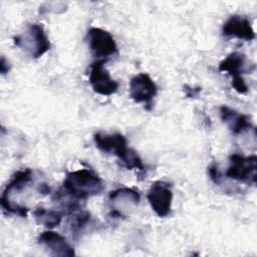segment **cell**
<instances>
[{
    "label": "cell",
    "mask_w": 257,
    "mask_h": 257,
    "mask_svg": "<svg viewBox=\"0 0 257 257\" xmlns=\"http://www.w3.org/2000/svg\"><path fill=\"white\" fill-rule=\"evenodd\" d=\"M93 141L99 151L116 156L126 169L140 171L145 169L141 157L134 149L127 147L126 139L121 134L96 133L93 136Z\"/></svg>",
    "instance_id": "cell-1"
},
{
    "label": "cell",
    "mask_w": 257,
    "mask_h": 257,
    "mask_svg": "<svg viewBox=\"0 0 257 257\" xmlns=\"http://www.w3.org/2000/svg\"><path fill=\"white\" fill-rule=\"evenodd\" d=\"M62 188L76 199L85 201L101 193L104 186L102 180L92 171L80 169L66 175Z\"/></svg>",
    "instance_id": "cell-2"
},
{
    "label": "cell",
    "mask_w": 257,
    "mask_h": 257,
    "mask_svg": "<svg viewBox=\"0 0 257 257\" xmlns=\"http://www.w3.org/2000/svg\"><path fill=\"white\" fill-rule=\"evenodd\" d=\"M14 43L32 58L42 56L50 48V42L43 26L37 23L28 24L24 34L14 37Z\"/></svg>",
    "instance_id": "cell-3"
},
{
    "label": "cell",
    "mask_w": 257,
    "mask_h": 257,
    "mask_svg": "<svg viewBox=\"0 0 257 257\" xmlns=\"http://www.w3.org/2000/svg\"><path fill=\"white\" fill-rule=\"evenodd\" d=\"M229 160L230 166L226 172V176L229 179L252 185L256 184L257 157L255 155L244 157L240 154H233Z\"/></svg>",
    "instance_id": "cell-4"
},
{
    "label": "cell",
    "mask_w": 257,
    "mask_h": 257,
    "mask_svg": "<svg viewBox=\"0 0 257 257\" xmlns=\"http://www.w3.org/2000/svg\"><path fill=\"white\" fill-rule=\"evenodd\" d=\"M88 46L97 58H107L117 52V46L112 35L98 27H91L87 31Z\"/></svg>",
    "instance_id": "cell-5"
},
{
    "label": "cell",
    "mask_w": 257,
    "mask_h": 257,
    "mask_svg": "<svg viewBox=\"0 0 257 257\" xmlns=\"http://www.w3.org/2000/svg\"><path fill=\"white\" fill-rule=\"evenodd\" d=\"M105 59H99L91 63L89 83L94 92L100 95H111L118 89V82L111 78L109 72L103 66Z\"/></svg>",
    "instance_id": "cell-6"
},
{
    "label": "cell",
    "mask_w": 257,
    "mask_h": 257,
    "mask_svg": "<svg viewBox=\"0 0 257 257\" xmlns=\"http://www.w3.org/2000/svg\"><path fill=\"white\" fill-rule=\"evenodd\" d=\"M147 198L152 209L159 217H166L170 214L173 201L170 184L163 181L155 182L152 184Z\"/></svg>",
    "instance_id": "cell-7"
},
{
    "label": "cell",
    "mask_w": 257,
    "mask_h": 257,
    "mask_svg": "<svg viewBox=\"0 0 257 257\" xmlns=\"http://www.w3.org/2000/svg\"><path fill=\"white\" fill-rule=\"evenodd\" d=\"M157 92V84L147 73H140L130 81V95L135 102L151 104Z\"/></svg>",
    "instance_id": "cell-8"
},
{
    "label": "cell",
    "mask_w": 257,
    "mask_h": 257,
    "mask_svg": "<svg viewBox=\"0 0 257 257\" xmlns=\"http://www.w3.org/2000/svg\"><path fill=\"white\" fill-rule=\"evenodd\" d=\"M141 196L138 191L132 188H119L111 191L108 195V201L113 218L123 217L122 208L126 206H136L140 203Z\"/></svg>",
    "instance_id": "cell-9"
},
{
    "label": "cell",
    "mask_w": 257,
    "mask_h": 257,
    "mask_svg": "<svg viewBox=\"0 0 257 257\" xmlns=\"http://www.w3.org/2000/svg\"><path fill=\"white\" fill-rule=\"evenodd\" d=\"M38 243L49 250L54 256H73L75 255L73 247L61 234L48 230L42 232L38 237Z\"/></svg>",
    "instance_id": "cell-10"
},
{
    "label": "cell",
    "mask_w": 257,
    "mask_h": 257,
    "mask_svg": "<svg viewBox=\"0 0 257 257\" xmlns=\"http://www.w3.org/2000/svg\"><path fill=\"white\" fill-rule=\"evenodd\" d=\"M223 35L236 37L247 41L255 38V32L248 18L240 15H233L224 23L222 28Z\"/></svg>",
    "instance_id": "cell-11"
},
{
    "label": "cell",
    "mask_w": 257,
    "mask_h": 257,
    "mask_svg": "<svg viewBox=\"0 0 257 257\" xmlns=\"http://www.w3.org/2000/svg\"><path fill=\"white\" fill-rule=\"evenodd\" d=\"M255 69V63L248 60L241 52H232L219 64L220 71L228 72L233 78L241 77L242 73H250Z\"/></svg>",
    "instance_id": "cell-12"
},
{
    "label": "cell",
    "mask_w": 257,
    "mask_h": 257,
    "mask_svg": "<svg viewBox=\"0 0 257 257\" xmlns=\"http://www.w3.org/2000/svg\"><path fill=\"white\" fill-rule=\"evenodd\" d=\"M220 117L235 135L243 134L253 127L248 115L238 112L227 105H222L220 107Z\"/></svg>",
    "instance_id": "cell-13"
},
{
    "label": "cell",
    "mask_w": 257,
    "mask_h": 257,
    "mask_svg": "<svg viewBox=\"0 0 257 257\" xmlns=\"http://www.w3.org/2000/svg\"><path fill=\"white\" fill-rule=\"evenodd\" d=\"M68 215L69 218L67 220V226L73 238H77L81 233H83L92 221L90 213L86 210H82L81 208Z\"/></svg>",
    "instance_id": "cell-14"
},
{
    "label": "cell",
    "mask_w": 257,
    "mask_h": 257,
    "mask_svg": "<svg viewBox=\"0 0 257 257\" xmlns=\"http://www.w3.org/2000/svg\"><path fill=\"white\" fill-rule=\"evenodd\" d=\"M32 180V171L30 169H25L18 171L12 177L10 182L6 185L1 197H9L14 192H20L23 190L28 183Z\"/></svg>",
    "instance_id": "cell-15"
},
{
    "label": "cell",
    "mask_w": 257,
    "mask_h": 257,
    "mask_svg": "<svg viewBox=\"0 0 257 257\" xmlns=\"http://www.w3.org/2000/svg\"><path fill=\"white\" fill-rule=\"evenodd\" d=\"M33 216L38 224L48 229H53L54 227L58 226L62 220V214L60 212L45 209L43 207L36 208L33 211Z\"/></svg>",
    "instance_id": "cell-16"
},
{
    "label": "cell",
    "mask_w": 257,
    "mask_h": 257,
    "mask_svg": "<svg viewBox=\"0 0 257 257\" xmlns=\"http://www.w3.org/2000/svg\"><path fill=\"white\" fill-rule=\"evenodd\" d=\"M232 86L233 88L240 94H244L248 91V86L244 80V78L238 77V78H233L232 79Z\"/></svg>",
    "instance_id": "cell-17"
},
{
    "label": "cell",
    "mask_w": 257,
    "mask_h": 257,
    "mask_svg": "<svg viewBox=\"0 0 257 257\" xmlns=\"http://www.w3.org/2000/svg\"><path fill=\"white\" fill-rule=\"evenodd\" d=\"M209 175H210V178L211 180L215 183V184H219L220 183V180L222 178L221 176V173L218 169V166L217 165H212L209 167Z\"/></svg>",
    "instance_id": "cell-18"
},
{
    "label": "cell",
    "mask_w": 257,
    "mask_h": 257,
    "mask_svg": "<svg viewBox=\"0 0 257 257\" xmlns=\"http://www.w3.org/2000/svg\"><path fill=\"white\" fill-rule=\"evenodd\" d=\"M7 63L8 62H6V59L2 56L1 57V62H0V69H1L2 74H5L9 70V65H7Z\"/></svg>",
    "instance_id": "cell-19"
},
{
    "label": "cell",
    "mask_w": 257,
    "mask_h": 257,
    "mask_svg": "<svg viewBox=\"0 0 257 257\" xmlns=\"http://www.w3.org/2000/svg\"><path fill=\"white\" fill-rule=\"evenodd\" d=\"M37 190H38V192L41 193V194H49V193H50V188L48 187V185H46V184H44V183L39 184Z\"/></svg>",
    "instance_id": "cell-20"
}]
</instances>
